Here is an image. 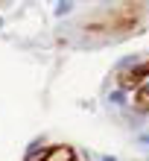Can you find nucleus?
Returning <instances> with one entry per match:
<instances>
[{
    "label": "nucleus",
    "mask_w": 149,
    "mask_h": 161,
    "mask_svg": "<svg viewBox=\"0 0 149 161\" xmlns=\"http://www.w3.org/2000/svg\"><path fill=\"white\" fill-rule=\"evenodd\" d=\"M149 79V62H137L135 68H126V70H120L117 73V85H120V91H137L141 85H146Z\"/></svg>",
    "instance_id": "obj_1"
},
{
    "label": "nucleus",
    "mask_w": 149,
    "mask_h": 161,
    "mask_svg": "<svg viewBox=\"0 0 149 161\" xmlns=\"http://www.w3.org/2000/svg\"><path fill=\"white\" fill-rule=\"evenodd\" d=\"M44 161H76V153L67 144H53L44 147Z\"/></svg>",
    "instance_id": "obj_2"
},
{
    "label": "nucleus",
    "mask_w": 149,
    "mask_h": 161,
    "mask_svg": "<svg viewBox=\"0 0 149 161\" xmlns=\"http://www.w3.org/2000/svg\"><path fill=\"white\" fill-rule=\"evenodd\" d=\"M135 108L137 111H149V85H141V88L135 91Z\"/></svg>",
    "instance_id": "obj_3"
},
{
    "label": "nucleus",
    "mask_w": 149,
    "mask_h": 161,
    "mask_svg": "<svg viewBox=\"0 0 149 161\" xmlns=\"http://www.w3.org/2000/svg\"><path fill=\"white\" fill-rule=\"evenodd\" d=\"M108 103H111V106H126V103H129V94L117 88V91H111V94H108Z\"/></svg>",
    "instance_id": "obj_4"
},
{
    "label": "nucleus",
    "mask_w": 149,
    "mask_h": 161,
    "mask_svg": "<svg viewBox=\"0 0 149 161\" xmlns=\"http://www.w3.org/2000/svg\"><path fill=\"white\" fill-rule=\"evenodd\" d=\"M73 6H76V3H70V0H64V3H56V15H59V18H61V15H70V9H73Z\"/></svg>",
    "instance_id": "obj_5"
},
{
    "label": "nucleus",
    "mask_w": 149,
    "mask_h": 161,
    "mask_svg": "<svg viewBox=\"0 0 149 161\" xmlns=\"http://www.w3.org/2000/svg\"><path fill=\"white\" fill-rule=\"evenodd\" d=\"M99 161H117V158H114V155H102Z\"/></svg>",
    "instance_id": "obj_6"
},
{
    "label": "nucleus",
    "mask_w": 149,
    "mask_h": 161,
    "mask_svg": "<svg viewBox=\"0 0 149 161\" xmlns=\"http://www.w3.org/2000/svg\"><path fill=\"white\" fill-rule=\"evenodd\" d=\"M143 144H149V135H143Z\"/></svg>",
    "instance_id": "obj_7"
}]
</instances>
